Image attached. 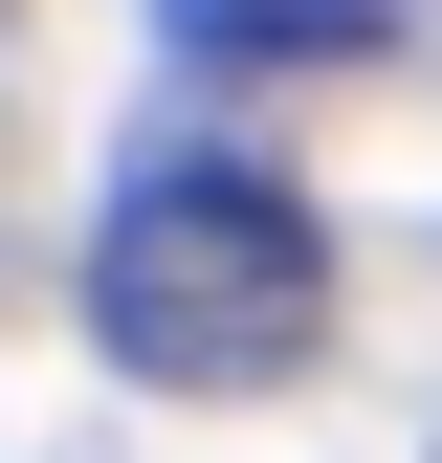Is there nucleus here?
Returning <instances> with one entry per match:
<instances>
[{"mask_svg":"<svg viewBox=\"0 0 442 463\" xmlns=\"http://www.w3.org/2000/svg\"><path fill=\"white\" fill-rule=\"evenodd\" d=\"M89 354L155 375V397H265L332 354V199L288 155H221V133H155L133 177L89 199Z\"/></svg>","mask_w":442,"mask_h":463,"instance_id":"nucleus-1","label":"nucleus"},{"mask_svg":"<svg viewBox=\"0 0 442 463\" xmlns=\"http://www.w3.org/2000/svg\"><path fill=\"white\" fill-rule=\"evenodd\" d=\"M399 0H178V44L199 67H332V44H376Z\"/></svg>","mask_w":442,"mask_h":463,"instance_id":"nucleus-2","label":"nucleus"},{"mask_svg":"<svg viewBox=\"0 0 442 463\" xmlns=\"http://www.w3.org/2000/svg\"><path fill=\"white\" fill-rule=\"evenodd\" d=\"M399 23H442V0H399Z\"/></svg>","mask_w":442,"mask_h":463,"instance_id":"nucleus-3","label":"nucleus"}]
</instances>
